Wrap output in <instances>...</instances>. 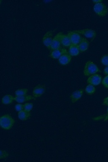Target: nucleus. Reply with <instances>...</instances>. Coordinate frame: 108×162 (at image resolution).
I'll return each instance as SVG.
<instances>
[{"label": "nucleus", "mask_w": 108, "mask_h": 162, "mask_svg": "<svg viewBox=\"0 0 108 162\" xmlns=\"http://www.w3.org/2000/svg\"><path fill=\"white\" fill-rule=\"evenodd\" d=\"M67 53H69L66 49L60 48L59 49L50 51L49 56L53 59H58L64 54H67Z\"/></svg>", "instance_id": "423d86ee"}, {"label": "nucleus", "mask_w": 108, "mask_h": 162, "mask_svg": "<svg viewBox=\"0 0 108 162\" xmlns=\"http://www.w3.org/2000/svg\"><path fill=\"white\" fill-rule=\"evenodd\" d=\"M93 3H101V2H102V1H101V0H96V1H93Z\"/></svg>", "instance_id": "c85d7f7f"}, {"label": "nucleus", "mask_w": 108, "mask_h": 162, "mask_svg": "<svg viewBox=\"0 0 108 162\" xmlns=\"http://www.w3.org/2000/svg\"><path fill=\"white\" fill-rule=\"evenodd\" d=\"M15 109L17 112H20L24 109V105L22 104H17L15 105Z\"/></svg>", "instance_id": "b1692460"}, {"label": "nucleus", "mask_w": 108, "mask_h": 162, "mask_svg": "<svg viewBox=\"0 0 108 162\" xmlns=\"http://www.w3.org/2000/svg\"><path fill=\"white\" fill-rule=\"evenodd\" d=\"M33 104L32 103H27L24 104V110L30 112L33 109Z\"/></svg>", "instance_id": "412c9836"}, {"label": "nucleus", "mask_w": 108, "mask_h": 162, "mask_svg": "<svg viewBox=\"0 0 108 162\" xmlns=\"http://www.w3.org/2000/svg\"><path fill=\"white\" fill-rule=\"evenodd\" d=\"M8 152L6 151L1 150V159H3L8 158Z\"/></svg>", "instance_id": "393cba45"}, {"label": "nucleus", "mask_w": 108, "mask_h": 162, "mask_svg": "<svg viewBox=\"0 0 108 162\" xmlns=\"http://www.w3.org/2000/svg\"><path fill=\"white\" fill-rule=\"evenodd\" d=\"M31 116V112L25 111V110L19 112L18 113V118L22 121H26L29 119Z\"/></svg>", "instance_id": "dca6fc26"}, {"label": "nucleus", "mask_w": 108, "mask_h": 162, "mask_svg": "<svg viewBox=\"0 0 108 162\" xmlns=\"http://www.w3.org/2000/svg\"><path fill=\"white\" fill-rule=\"evenodd\" d=\"M84 92V89H78L74 91L70 96L71 102L72 103H75L80 99L83 95Z\"/></svg>", "instance_id": "9b49d317"}, {"label": "nucleus", "mask_w": 108, "mask_h": 162, "mask_svg": "<svg viewBox=\"0 0 108 162\" xmlns=\"http://www.w3.org/2000/svg\"><path fill=\"white\" fill-rule=\"evenodd\" d=\"M102 84L105 88L108 89V75H106L103 78L102 81Z\"/></svg>", "instance_id": "5701e85b"}, {"label": "nucleus", "mask_w": 108, "mask_h": 162, "mask_svg": "<svg viewBox=\"0 0 108 162\" xmlns=\"http://www.w3.org/2000/svg\"><path fill=\"white\" fill-rule=\"evenodd\" d=\"M15 101V97L11 95H6L2 98V104L4 105H10Z\"/></svg>", "instance_id": "f3484780"}, {"label": "nucleus", "mask_w": 108, "mask_h": 162, "mask_svg": "<svg viewBox=\"0 0 108 162\" xmlns=\"http://www.w3.org/2000/svg\"><path fill=\"white\" fill-rule=\"evenodd\" d=\"M61 43L62 45L65 48L69 47L71 44V41L67 34H62L61 37Z\"/></svg>", "instance_id": "a211bd4d"}, {"label": "nucleus", "mask_w": 108, "mask_h": 162, "mask_svg": "<svg viewBox=\"0 0 108 162\" xmlns=\"http://www.w3.org/2000/svg\"><path fill=\"white\" fill-rule=\"evenodd\" d=\"M46 88L42 84H39L33 88V96L35 98L42 96L45 93Z\"/></svg>", "instance_id": "9d476101"}, {"label": "nucleus", "mask_w": 108, "mask_h": 162, "mask_svg": "<svg viewBox=\"0 0 108 162\" xmlns=\"http://www.w3.org/2000/svg\"><path fill=\"white\" fill-rule=\"evenodd\" d=\"M100 72L99 67L91 60L86 62L83 70L84 74L86 77H89Z\"/></svg>", "instance_id": "f03ea898"}, {"label": "nucleus", "mask_w": 108, "mask_h": 162, "mask_svg": "<svg viewBox=\"0 0 108 162\" xmlns=\"http://www.w3.org/2000/svg\"><path fill=\"white\" fill-rule=\"evenodd\" d=\"M53 31H48L45 34L42 39V42L44 45L47 47L48 49H49L50 48L53 42Z\"/></svg>", "instance_id": "1a4fd4ad"}, {"label": "nucleus", "mask_w": 108, "mask_h": 162, "mask_svg": "<svg viewBox=\"0 0 108 162\" xmlns=\"http://www.w3.org/2000/svg\"><path fill=\"white\" fill-rule=\"evenodd\" d=\"M28 92V89L27 88H21L17 89L15 92V95L16 96H21L23 95H26Z\"/></svg>", "instance_id": "aec40b11"}, {"label": "nucleus", "mask_w": 108, "mask_h": 162, "mask_svg": "<svg viewBox=\"0 0 108 162\" xmlns=\"http://www.w3.org/2000/svg\"><path fill=\"white\" fill-rule=\"evenodd\" d=\"M14 124L15 120L10 114L3 115L0 118V126L4 130H10L14 126Z\"/></svg>", "instance_id": "f257e3e1"}, {"label": "nucleus", "mask_w": 108, "mask_h": 162, "mask_svg": "<svg viewBox=\"0 0 108 162\" xmlns=\"http://www.w3.org/2000/svg\"><path fill=\"white\" fill-rule=\"evenodd\" d=\"M101 117L103 119H104V121H107L108 120V114H105V115H103Z\"/></svg>", "instance_id": "bb28decb"}, {"label": "nucleus", "mask_w": 108, "mask_h": 162, "mask_svg": "<svg viewBox=\"0 0 108 162\" xmlns=\"http://www.w3.org/2000/svg\"><path fill=\"white\" fill-rule=\"evenodd\" d=\"M62 34V33H59L53 37L51 45L49 49L50 51L61 48V37Z\"/></svg>", "instance_id": "39448f33"}, {"label": "nucleus", "mask_w": 108, "mask_h": 162, "mask_svg": "<svg viewBox=\"0 0 108 162\" xmlns=\"http://www.w3.org/2000/svg\"><path fill=\"white\" fill-rule=\"evenodd\" d=\"M85 91L87 95H92L95 92L96 88L94 86L89 84L86 86Z\"/></svg>", "instance_id": "6ab92c4d"}, {"label": "nucleus", "mask_w": 108, "mask_h": 162, "mask_svg": "<svg viewBox=\"0 0 108 162\" xmlns=\"http://www.w3.org/2000/svg\"><path fill=\"white\" fill-rule=\"evenodd\" d=\"M67 35L70 38L71 44H73L78 45L79 44L82 38L80 34L74 31L69 32L67 34Z\"/></svg>", "instance_id": "6e6552de"}, {"label": "nucleus", "mask_w": 108, "mask_h": 162, "mask_svg": "<svg viewBox=\"0 0 108 162\" xmlns=\"http://www.w3.org/2000/svg\"><path fill=\"white\" fill-rule=\"evenodd\" d=\"M35 99H36L34 97L31 95H26L21 96H16L15 97V101L19 104L24 103Z\"/></svg>", "instance_id": "ddd939ff"}, {"label": "nucleus", "mask_w": 108, "mask_h": 162, "mask_svg": "<svg viewBox=\"0 0 108 162\" xmlns=\"http://www.w3.org/2000/svg\"><path fill=\"white\" fill-rule=\"evenodd\" d=\"M104 73L105 75H108V66H106L104 70Z\"/></svg>", "instance_id": "cd10ccee"}, {"label": "nucleus", "mask_w": 108, "mask_h": 162, "mask_svg": "<svg viewBox=\"0 0 108 162\" xmlns=\"http://www.w3.org/2000/svg\"><path fill=\"white\" fill-rule=\"evenodd\" d=\"M100 62L104 66H108V54L103 55L100 58Z\"/></svg>", "instance_id": "4be33fe9"}, {"label": "nucleus", "mask_w": 108, "mask_h": 162, "mask_svg": "<svg viewBox=\"0 0 108 162\" xmlns=\"http://www.w3.org/2000/svg\"><path fill=\"white\" fill-rule=\"evenodd\" d=\"M80 35H83L86 38L93 39L96 36V33L94 30L92 29H84L82 30H77L73 31Z\"/></svg>", "instance_id": "20e7f679"}, {"label": "nucleus", "mask_w": 108, "mask_h": 162, "mask_svg": "<svg viewBox=\"0 0 108 162\" xmlns=\"http://www.w3.org/2000/svg\"><path fill=\"white\" fill-rule=\"evenodd\" d=\"M93 11L100 17H105L108 14V7L103 2L95 4L93 6Z\"/></svg>", "instance_id": "7ed1b4c3"}, {"label": "nucleus", "mask_w": 108, "mask_h": 162, "mask_svg": "<svg viewBox=\"0 0 108 162\" xmlns=\"http://www.w3.org/2000/svg\"><path fill=\"white\" fill-rule=\"evenodd\" d=\"M103 104L104 106H108V96L105 98L103 101Z\"/></svg>", "instance_id": "a878e982"}, {"label": "nucleus", "mask_w": 108, "mask_h": 162, "mask_svg": "<svg viewBox=\"0 0 108 162\" xmlns=\"http://www.w3.org/2000/svg\"><path fill=\"white\" fill-rule=\"evenodd\" d=\"M106 114H108V106H107V113Z\"/></svg>", "instance_id": "c756f323"}, {"label": "nucleus", "mask_w": 108, "mask_h": 162, "mask_svg": "<svg viewBox=\"0 0 108 162\" xmlns=\"http://www.w3.org/2000/svg\"><path fill=\"white\" fill-rule=\"evenodd\" d=\"M102 78L101 76L99 74H96L92 75L87 78V84H92L94 86L99 85L101 83Z\"/></svg>", "instance_id": "0eeeda50"}, {"label": "nucleus", "mask_w": 108, "mask_h": 162, "mask_svg": "<svg viewBox=\"0 0 108 162\" xmlns=\"http://www.w3.org/2000/svg\"><path fill=\"white\" fill-rule=\"evenodd\" d=\"M68 53L72 57L76 56L79 55L80 52L78 45L71 44L69 47Z\"/></svg>", "instance_id": "2eb2a0df"}, {"label": "nucleus", "mask_w": 108, "mask_h": 162, "mask_svg": "<svg viewBox=\"0 0 108 162\" xmlns=\"http://www.w3.org/2000/svg\"><path fill=\"white\" fill-rule=\"evenodd\" d=\"M72 60V56L69 53L64 54L58 59V62L60 65L66 66L69 64Z\"/></svg>", "instance_id": "f8f14e48"}, {"label": "nucleus", "mask_w": 108, "mask_h": 162, "mask_svg": "<svg viewBox=\"0 0 108 162\" xmlns=\"http://www.w3.org/2000/svg\"><path fill=\"white\" fill-rule=\"evenodd\" d=\"M90 43L87 40L85 37H82V40L78 44L80 53L85 52L89 48Z\"/></svg>", "instance_id": "4468645a"}]
</instances>
